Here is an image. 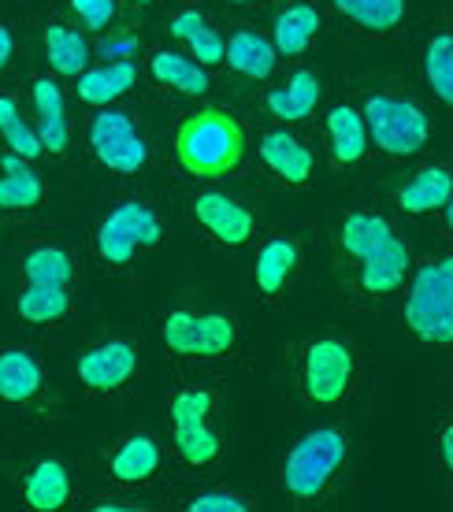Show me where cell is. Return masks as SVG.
<instances>
[{"mask_svg":"<svg viewBox=\"0 0 453 512\" xmlns=\"http://www.w3.org/2000/svg\"><path fill=\"white\" fill-rule=\"evenodd\" d=\"M19 119V108H15L12 97H0V130L8 127V123H15Z\"/></svg>","mask_w":453,"mask_h":512,"instance_id":"f35d334b","label":"cell"},{"mask_svg":"<svg viewBox=\"0 0 453 512\" xmlns=\"http://www.w3.org/2000/svg\"><path fill=\"white\" fill-rule=\"evenodd\" d=\"M160 242V219L142 208L138 201L119 205L112 216L101 223L97 231V249L108 264H127L138 245H156Z\"/></svg>","mask_w":453,"mask_h":512,"instance_id":"ba28073f","label":"cell"},{"mask_svg":"<svg viewBox=\"0 0 453 512\" xmlns=\"http://www.w3.org/2000/svg\"><path fill=\"white\" fill-rule=\"evenodd\" d=\"M394 238L390 223L383 216H368V212H357L342 223V245L346 253H353L357 260H364L368 253H376L379 245H387Z\"/></svg>","mask_w":453,"mask_h":512,"instance_id":"4316f807","label":"cell"},{"mask_svg":"<svg viewBox=\"0 0 453 512\" xmlns=\"http://www.w3.org/2000/svg\"><path fill=\"white\" fill-rule=\"evenodd\" d=\"M138 357L127 342H108V346L90 349L86 357L78 360V379L90 386V390H116L134 375Z\"/></svg>","mask_w":453,"mask_h":512,"instance_id":"30bf717a","label":"cell"},{"mask_svg":"<svg viewBox=\"0 0 453 512\" xmlns=\"http://www.w3.org/2000/svg\"><path fill=\"white\" fill-rule=\"evenodd\" d=\"M101 512H134V505H116V501H108V505H97Z\"/></svg>","mask_w":453,"mask_h":512,"instance_id":"ee69618b","label":"cell"},{"mask_svg":"<svg viewBox=\"0 0 453 512\" xmlns=\"http://www.w3.org/2000/svg\"><path fill=\"white\" fill-rule=\"evenodd\" d=\"M260 160L272 167L279 179L290 182V186H301V182H309V175H312V153L298 138L283 134V130L260 138Z\"/></svg>","mask_w":453,"mask_h":512,"instance_id":"8fae6325","label":"cell"},{"mask_svg":"<svg viewBox=\"0 0 453 512\" xmlns=\"http://www.w3.org/2000/svg\"><path fill=\"white\" fill-rule=\"evenodd\" d=\"M4 138H8V145H12V153H19L23 160H34V156L45 153V145H41V134L34 127H26L23 119L8 123V127H4Z\"/></svg>","mask_w":453,"mask_h":512,"instance_id":"e575fe53","label":"cell"},{"mask_svg":"<svg viewBox=\"0 0 453 512\" xmlns=\"http://www.w3.org/2000/svg\"><path fill=\"white\" fill-rule=\"evenodd\" d=\"M320 30V12L309 4H294L275 19V49L283 56H301Z\"/></svg>","mask_w":453,"mask_h":512,"instance_id":"7402d4cb","label":"cell"},{"mask_svg":"<svg viewBox=\"0 0 453 512\" xmlns=\"http://www.w3.org/2000/svg\"><path fill=\"white\" fill-rule=\"evenodd\" d=\"M298 260H301L298 242H290V238H275V242L264 245V249H260V256H257L260 294H268V297L279 294L286 282H290L294 268H298Z\"/></svg>","mask_w":453,"mask_h":512,"instance_id":"2e32d148","label":"cell"},{"mask_svg":"<svg viewBox=\"0 0 453 512\" xmlns=\"http://www.w3.org/2000/svg\"><path fill=\"white\" fill-rule=\"evenodd\" d=\"M175 449L186 464H208L220 457V438L208 431V423H186L175 427Z\"/></svg>","mask_w":453,"mask_h":512,"instance_id":"4dcf8cb0","label":"cell"},{"mask_svg":"<svg viewBox=\"0 0 453 512\" xmlns=\"http://www.w3.org/2000/svg\"><path fill=\"white\" fill-rule=\"evenodd\" d=\"M353 379V353L338 338H320L305 353V394L316 405H338Z\"/></svg>","mask_w":453,"mask_h":512,"instance_id":"8992f818","label":"cell"},{"mask_svg":"<svg viewBox=\"0 0 453 512\" xmlns=\"http://www.w3.org/2000/svg\"><path fill=\"white\" fill-rule=\"evenodd\" d=\"M175 153L186 175L220 179L242 164L246 156V130L223 108H201L186 119L175 134Z\"/></svg>","mask_w":453,"mask_h":512,"instance_id":"6da1fadb","label":"cell"},{"mask_svg":"<svg viewBox=\"0 0 453 512\" xmlns=\"http://www.w3.org/2000/svg\"><path fill=\"white\" fill-rule=\"evenodd\" d=\"M138 45L134 41H104V56H123V52H134Z\"/></svg>","mask_w":453,"mask_h":512,"instance_id":"60d3db41","label":"cell"},{"mask_svg":"<svg viewBox=\"0 0 453 512\" xmlns=\"http://www.w3.org/2000/svg\"><path fill=\"white\" fill-rule=\"evenodd\" d=\"M0 167H4V175H19V171H26L23 156H19V153H8L4 160H0Z\"/></svg>","mask_w":453,"mask_h":512,"instance_id":"b9f144b4","label":"cell"},{"mask_svg":"<svg viewBox=\"0 0 453 512\" xmlns=\"http://www.w3.org/2000/svg\"><path fill=\"white\" fill-rule=\"evenodd\" d=\"M71 498V479H67V468L56 461L38 464L34 472L26 475V505L41 512H52L67 505Z\"/></svg>","mask_w":453,"mask_h":512,"instance_id":"d6986e66","label":"cell"},{"mask_svg":"<svg viewBox=\"0 0 453 512\" xmlns=\"http://www.w3.org/2000/svg\"><path fill=\"white\" fill-rule=\"evenodd\" d=\"M156 468H160V449H156L153 438L145 435L127 438L116 457H112V475H116L119 483H142Z\"/></svg>","mask_w":453,"mask_h":512,"instance_id":"603a6c76","label":"cell"},{"mask_svg":"<svg viewBox=\"0 0 453 512\" xmlns=\"http://www.w3.org/2000/svg\"><path fill=\"white\" fill-rule=\"evenodd\" d=\"M405 268H409V249L398 238H390L387 245H379L376 253L364 256L361 286L368 294H394L405 279Z\"/></svg>","mask_w":453,"mask_h":512,"instance_id":"7c38bea8","label":"cell"},{"mask_svg":"<svg viewBox=\"0 0 453 512\" xmlns=\"http://www.w3.org/2000/svg\"><path fill=\"white\" fill-rule=\"evenodd\" d=\"M134 64L130 60H119V64H108V67H97V71H82L78 75V97L90 104H108L123 97V93L134 86Z\"/></svg>","mask_w":453,"mask_h":512,"instance_id":"ac0fdd59","label":"cell"},{"mask_svg":"<svg viewBox=\"0 0 453 512\" xmlns=\"http://www.w3.org/2000/svg\"><path fill=\"white\" fill-rule=\"evenodd\" d=\"M134 4H153V0H134Z\"/></svg>","mask_w":453,"mask_h":512,"instance_id":"7dc6e473","label":"cell"},{"mask_svg":"<svg viewBox=\"0 0 453 512\" xmlns=\"http://www.w3.org/2000/svg\"><path fill=\"white\" fill-rule=\"evenodd\" d=\"M26 279L38 282V286H64L71 279V256L64 249H56V245H41L34 253L26 256Z\"/></svg>","mask_w":453,"mask_h":512,"instance_id":"f546056e","label":"cell"},{"mask_svg":"<svg viewBox=\"0 0 453 512\" xmlns=\"http://www.w3.org/2000/svg\"><path fill=\"white\" fill-rule=\"evenodd\" d=\"M346 457V438L335 427L309 431L298 446L290 449L283 468V483L294 498H316L327 487V479L338 472V464Z\"/></svg>","mask_w":453,"mask_h":512,"instance_id":"3957f363","label":"cell"},{"mask_svg":"<svg viewBox=\"0 0 453 512\" xmlns=\"http://www.w3.org/2000/svg\"><path fill=\"white\" fill-rule=\"evenodd\" d=\"M38 386H41V372L26 353H19V349L0 353V397L26 401V397L38 394Z\"/></svg>","mask_w":453,"mask_h":512,"instance_id":"d4e9b609","label":"cell"},{"mask_svg":"<svg viewBox=\"0 0 453 512\" xmlns=\"http://www.w3.org/2000/svg\"><path fill=\"white\" fill-rule=\"evenodd\" d=\"M453 197V175L442 171V167H428L420 171L402 193H398V205L405 212H435V208H446V201Z\"/></svg>","mask_w":453,"mask_h":512,"instance_id":"e0dca14e","label":"cell"},{"mask_svg":"<svg viewBox=\"0 0 453 512\" xmlns=\"http://www.w3.org/2000/svg\"><path fill=\"white\" fill-rule=\"evenodd\" d=\"M45 49H49V64L60 71V75H82L86 64H90V45L78 30H67V26H49L45 30Z\"/></svg>","mask_w":453,"mask_h":512,"instance_id":"cb8c5ba5","label":"cell"},{"mask_svg":"<svg viewBox=\"0 0 453 512\" xmlns=\"http://www.w3.org/2000/svg\"><path fill=\"white\" fill-rule=\"evenodd\" d=\"M194 216L212 238H220L223 245H242L253 234V216L249 208H242L227 193H201L194 201Z\"/></svg>","mask_w":453,"mask_h":512,"instance_id":"9c48e42d","label":"cell"},{"mask_svg":"<svg viewBox=\"0 0 453 512\" xmlns=\"http://www.w3.org/2000/svg\"><path fill=\"white\" fill-rule=\"evenodd\" d=\"M208 412H212V394H208V390H182V394L171 401V420H175V427L208 423Z\"/></svg>","mask_w":453,"mask_h":512,"instance_id":"d6a6232c","label":"cell"},{"mask_svg":"<svg viewBox=\"0 0 453 512\" xmlns=\"http://www.w3.org/2000/svg\"><path fill=\"white\" fill-rule=\"evenodd\" d=\"M335 8L357 26H364V30L387 34V30L402 23L405 0H335Z\"/></svg>","mask_w":453,"mask_h":512,"instance_id":"484cf974","label":"cell"},{"mask_svg":"<svg viewBox=\"0 0 453 512\" xmlns=\"http://www.w3.org/2000/svg\"><path fill=\"white\" fill-rule=\"evenodd\" d=\"M90 145L97 160L119 175H134L145 164V141L138 138L127 112H116V108H104L101 116H93Z\"/></svg>","mask_w":453,"mask_h":512,"instance_id":"52a82bcc","label":"cell"},{"mask_svg":"<svg viewBox=\"0 0 453 512\" xmlns=\"http://www.w3.org/2000/svg\"><path fill=\"white\" fill-rule=\"evenodd\" d=\"M327 134H331V153L338 164H357L368 149V123L357 108H335L327 116Z\"/></svg>","mask_w":453,"mask_h":512,"instance_id":"5bb4252c","label":"cell"},{"mask_svg":"<svg viewBox=\"0 0 453 512\" xmlns=\"http://www.w3.org/2000/svg\"><path fill=\"white\" fill-rule=\"evenodd\" d=\"M316 101H320V78H316V71H298V75L290 78L286 90L268 93V108H272V116L283 119V123L305 119L312 108H316Z\"/></svg>","mask_w":453,"mask_h":512,"instance_id":"9a60e30c","label":"cell"},{"mask_svg":"<svg viewBox=\"0 0 453 512\" xmlns=\"http://www.w3.org/2000/svg\"><path fill=\"white\" fill-rule=\"evenodd\" d=\"M234 320L220 312H171L164 320V342L186 357H223L234 346Z\"/></svg>","mask_w":453,"mask_h":512,"instance_id":"5b68a950","label":"cell"},{"mask_svg":"<svg viewBox=\"0 0 453 512\" xmlns=\"http://www.w3.org/2000/svg\"><path fill=\"white\" fill-rule=\"evenodd\" d=\"M197 26H205V19H201V12H197V8H190V12H179L175 19H171V34L186 41L197 30Z\"/></svg>","mask_w":453,"mask_h":512,"instance_id":"74e56055","label":"cell"},{"mask_svg":"<svg viewBox=\"0 0 453 512\" xmlns=\"http://www.w3.org/2000/svg\"><path fill=\"white\" fill-rule=\"evenodd\" d=\"M190 52L197 56V64L201 67H212V64H220L223 56H227V49H223V41L216 30H208V26H197L194 34H190Z\"/></svg>","mask_w":453,"mask_h":512,"instance_id":"836d02e7","label":"cell"},{"mask_svg":"<svg viewBox=\"0 0 453 512\" xmlns=\"http://www.w3.org/2000/svg\"><path fill=\"white\" fill-rule=\"evenodd\" d=\"M249 505L238 501L234 494H197L190 501V512H246Z\"/></svg>","mask_w":453,"mask_h":512,"instance_id":"8d00e7d4","label":"cell"},{"mask_svg":"<svg viewBox=\"0 0 453 512\" xmlns=\"http://www.w3.org/2000/svg\"><path fill=\"white\" fill-rule=\"evenodd\" d=\"M424 71H428V82H431V90H435V97H439L446 108H453V34H439V38L428 41Z\"/></svg>","mask_w":453,"mask_h":512,"instance_id":"83f0119b","label":"cell"},{"mask_svg":"<svg viewBox=\"0 0 453 512\" xmlns=\"http://www.w3.org/2000/svg\"><path fill=\"white\" fill-rule=\"evenodd\" d=\"M231 4H253V0H231Z\"/></svg>","mask_w":453,"mask_h":512,"instance_id":"bcb514c9","label":"cell"},{"mask_svg":"<svg viewBox=\"0 0 453 512\" xmlns=\"http://www.w3.org/2000/svg\"><path fill=\"white\" fill-rule=\"evenodd\" d=\"M41 186L38 175H30V171H19V175H4L0 179V208H34L41 201Z\"/></svg>","mask_w":453,"mask_h":512,"instance_id":"1f68e13d","label":"cell"},{"mask_svg":"<svg viewBox=\"0 0 453 512\" xmlns=\"http://www.w3.org/2000/svg\"><path fill=\"white\" fill-rule=\"evenodd\" d=\"M8 60H12V34L0 26V67L8 64Z\"/></svg>","mask_w":453,"mask_h":512,"instance_id":"7bdbcfd3","label":"cell"},{"mask_svg":"<svg viewBox=\"0 0 453 512\" xmlns=\"http://www.w3.org/2000/svg\"><path fill=\"white\" fill-rule=\"evenodd\" d=\"M405 316L416 338L435 346L453 342V256H442L428 268H420Z\"/></svg>","mask_w":453,"mask_h":512,"instance_id":"7a4b0ae2","label":"cell"},{"mask_svg":"<svg viewBox=\"0 0 453 512\" xmlns=\"http://www.w3.org/2000/svg\"><path fill=\"white\" fill-rule=\"evenodd\" d=\"M442 464H446V472L453 475V427L442 431Z\"/></svg>","mask_w":453,"mask_h":512,"instance_id":"ab89813d","label":"cell"},{"mask_svg":"<svg viewBox=\"0 0 453 512\" xmlns=\"http://www.w3.org/2000/svg\"><path fill=\"white\" fill-rule=\"evenodd\" d=\"M34 108H38V134L41 145L49 153H64L67 145V116H64V97H60V86L41 78L34 82Z\"/></svg>","mask_w":453,"mask_h":512,"instance_id":"4fadbf2b","label":"cell"},{"mask_svg":"<svg viewBox=\"0 0 453 512\" xmlns=\"http://www.w3.org/2000/svg\"><path fill=\"white\" fill-rule=\"evenodd\" d=\"M149 75L160 82V86H175V90L190 93V97H201L208 90V75L205 67L194 64V60H186L179 52H156L153 60H149Z\"/></svg>","mask_w":453,"mask_h":512,"instance_id":"ffe728a7","label":"cell"},{"mask_svg":"<svg viewBox=\"0 0 453 512\" xmlns=\"http://www.w3.org/2000/svg\"><path fill=\"white\" fill-rule=\"evenodd\" d=\"M67 308H71V301H67L64 286H38V282H30V290L19 297V316L30 323L60 320V316H67Z\"/></svg>","mask_w":453,"mask_h":512,"instance_id":"f1b7e54d","label":"cell"},{"mask_svg":"<svg viewBox=\"0 0 453 512\" xmlns=\"http://www.w3.org/2000/svg\"><path fill=\"white\" fill-rule=\"evenodd\" d=\"M71 8H75V15L82 19L86 30H104V26L112 23V15H116L112 0H71Z\"/></svg>","mask_w":453,"mask_h":512,"instance_id":"d590c367","label":"cell"},{"mask_svg":"<svg viewBox=\"0 0 453 512\" xmlns=\"http://www.w3.org/2000/svg\"><path fill=\"white\" fill-rule=\"evenodd\" d=\"M368 138L390 156H413L428 145V116L402 97H372L364 108Z\"/></svg>","mask_w":453,"mask_h":512,"instance_id":"277c9868","label":"cell"},{"mask_svg":"<svg viewBox=\"0 0 453 512\" xmlns=\"http://www.w3.org/2000/svg\"><path fill=\"white\" fill-rule=\"evenodd\" d=\"M275 45L272 41H264L260 34L253 30H242V34H234L231 45H227V64L238 71V75H249V78H268L275 71Z\"/></svg>","mask_w":453,"mask_h":512,"instance_id":"44dd1931","label":"cell"},{"mask_svg":"<svg viewBox=\"0 0 453 512\" xmlns=\"http://www.w3.org/2000/svg\"><path fill=\"white\" fill-rule=\"evenodd\" d=\"M446 223H450V227H453V197H450V201H446Z\"/></svg>","mask_w":453,"mask_h":512,"instance_id":"f6af8a7d","label":"cell"}]
</instances>
